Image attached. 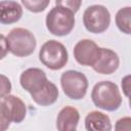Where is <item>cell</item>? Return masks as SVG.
Here are the masks:
<instances>
[{"label": "cell", "mask_w": 131, "mask_h": 131, "mask_svg": "<svg viewBox=\"0 0 131 131\" xmlns=\"http://www.w3.org/2000/svg\"><path fill=\"white\" fill-rule=\"evenodd\" d=\"M73 53L78 63L92 67L99 57L100 47L90 39H83L75 45Z\"/></svg>", "instance_id": "cell-7"}, {"label": "cell", "mask_w": 131, "mask_h": 131, "mask_svg": "<svg viewBox=\"0 0 131 131\" xmlns=\"http://www.w3.org/2000/svg\"><path fill=\"white\" fill-rule=\"evenodd\" d=\"M8 42L9 51L19 57H26L31 55L37 45L34 34L24 28L12 29L6 37Z\"/></svg>", "instance_id": "cell-4"}, {"label": "cell", "mask_w": 131, "mask_h": 131, "mask_svg": "<svg viewBox=\"0 0 131 131\" xmlns=\"http://www.w3.org/2000/svg\"><path fill=\"white\" fill-rule=\"evenodd\" d=\"M75 13L69 8L55 5L46 15V28L52 35L66 36L69 35L75 27Z\"/></svg>", "instance_id": "cell-2"}, {"label": "cell", "mask_w": 131, "mask_h": 131, "mask_svg": "<svg viewBox=\"0 0 131 131\" xmlns=\"http://www.w3.org/2000/svg\"><path fill=\"white\" fill-rule=\"evenodd\" d=\"M49 0H23L21 4L32 12H41L49 5Z\"/></svg>", "instance_id": "cell-16"}, {"label": "cell", "mask_w": 131, "mask_h": 131, "mask_svg": "<svg viewBox=\"0 0 131 131\" xmlns=\"http://www.w3.org/2000/svg\"><path fill=\"white\" fill-rule=\"evenodd\" d=\"M122 88H123L125 95L129 97L130 95V75H127L122 79Z\"/></svg>", "instance_id": "cell-22"}, {"label": "cell", "mask_w": 131, "mask_h": 131, "mask_svg": "<svg viewBox=\"0 0 131 131\" xmlns=\"http://www.w3.org/2000/svg\"><path fill=\"white\" fill-rule=\"evenodd\" d=\"M85 128L87 131H112L111 119L101 112H90L85 118Z\"/></svg>", "instance_id": "cell-13"}, {"label": "cell", "mask_w": 131, "mask_h": 131, "mask_svg": "<svg viewBox=\"0 0 131 131\" xmlns=\"http://www.w3.org/2000/svg\"><path fill=\"white\" fill-rule=\"evenodd\" d=\"M60 85L64 94L71 99H82L88 89L87 77L78 71L69 70L61 74Z\"/></svg>", "instance_id": "cell-5"}, {"label": "cell", "mask_w": 131, "mask_h": 131, "mask_svg": "<svg viewBox=\"0 0 131 131\" xmlns=\"http://www.w3.org/2000/svg\"><path fill=\"white\" fill-rule=\"evenodd\" d=\"M91 99L95 106L107 112L117 111L122 104L119 87L111 81L96 83L91 91Z\"/></svg>", "instance_id": "cell-1"}, {"label": "cell", "mask_w": 131, "mask_h": 131, "mask_svg": "<svg viewBox=\"0 0 131 131\" xmlns=\"http://www.w3.org/2000/svg\"><path fill=\"white\" fill-rule=\"evenodd\" d=\"M9 51L8 42L4 35L0 34V59H3Z\"/></svg>", "instance_id": "cell-21"}, {"label": "cell", "mask_w": 131, "mask_h": 131, "mask_svg": "<svg viewBox=\"0 0 131 131\" xmlns=\"http://www.w3.org/2000/svg\"><path fill=\"white\" fill-rule=\"evenodd\" d=\"M40 61L50 70L57 71L62 69L69 59V53L66 46L56 41H46L39 50Z\"/></svg>", "instance_id": "cell-3"}, {"label": "cell", "mask_w": 131, "mask_h": 131, "mask_svg": "<svg viewBox=\"0 0 131 131\" xmlns=\"http://www.w3.org/2000/svg\"><path fill=\"white\" fill-rule=\"evenodd\" d=\"M80 120V114L74 106L68 105L61 108L56 118V128L58 131H76Z\"/></svg>", "instance_id": "cell-10"}, {"label": "cell", "mask_w": 131, "mask_h": 131, "mask_svg": "<svg viewBox=\"0 0 131 131\" xmlns=\"http://www.w3.org/2000/svg\"><path fill=\"white\" fill-rule=\"evenodd\" d=\"M120 64L118 54L108 48L100 47V54L96 62L92 66V69L102 75H111L117 71Z\"/></svg>", "instance_id": "cell-9"}, {"label": "cell", "mask_w": 131, "mask_h": 131, "mask_svg": "<svg viewBox=\"0 0 131 131\" xmlns=\"http://www.w3.org/2000/svg\"><path fill=\"white\" fill-rule=\"evenodd\" d=\"M48 82L44 71L38 68H30L25 70L19 77L20 86L31 95L39 92Z\"/></svg>", "instance_id": "cell-8"}, {"label": "cell", "mask_w": 131, "mask_h": 131, "mask_svg": "<svg viewBox=\"0 0 131 131\" xmlns=\"http://www.w3.org/2000/svg\"><path fill=\"white\" fill-rule=\"evenodd\" d=\"M115 131H131V118L123 117L116 122Z\"/></svg>", "instance_id": "cell-19"}, {"label": "cell", "mask_w": 131, "mask_h": 131, "mask_svg": "<svg viewBox=\"0 0 131 131\" xmlns=\"http://www.w3.org/2000/svg\"><path fill=\"white\" fill-rule=\"evenodd\" d=\"M85 29L93 34H100L107 30L111 24V13L103 5L88 6L83 13Z\"/></svg>", "instance_id": "cell-6"}, {"label": "cell", "mask_w": 131, "mask_h": 131, "mask_svg": "<svg viewBox=\"0 0 131 131\" xmlns=\"http://www.w3.org/2000/svg\"><path fill=\"white\" fill-rule=\"evenodd\" d=\"M55 4L64 6L67 8H69L70 10H72L74 13H76L79 10L82 2L81 1H75V0H66V1H56Z\"/></svg>", "instance_id": "cell-20"}, {"label": "cell", "mask_w": 131, "mask_h": 131, "mask_svg": "<svg viewBox=\"0 0 131 131\" xmlns=\"http://www.w3.org/2000/svg\"><path fill=\"white\" fill-rule=\"evenodd\" d=\"M10 122L6 106L3 100H0V131H6L9 128Z\"/></svg>", "instance_id": "cell-17"}, {"label": "cell", "mask_w": 131, "mask_h": 131, "mask_svg": "<svg viewBox=\"0 0 131 131\" xmlns=\"http://www.w3.org/2000/svg\"><path fill=\"white\" fill-rule=\"evenodd\" d=\"M115 21L121 32L129 35L131 33V7L126 6L121 8L116 14Z\"/></svg>", "instance_id": "cell-15"}, {"label": "cell", "mask_w": 131, "mask_h": 131, "mask_svg": "<svg viewBox=\"0 0 131 131\" xmlns=\"http://www.w3.org/2000/svg\"><path fill=\"white\" fill-rule=\"evenodd\" d=\"M23 15V8L16 1H0V24L10 25L18 21Z\"/></svg>", "instance_id": "cell-12"}, {"label": "cell", "mask_w": 131, "mask_h": 131, "mask_svg": "<svg viewBox=\"0 0 131 131\" xmlns=\"http://www.w3.org/2000/svg\"><path fill=\"white\" fill-rule=\"evenodd\" d=\"M11 88H12V86H11L10 80L6 76L0 74V98H3L5 96L9 95Z\"/></svg>", "instance_id": "cell-18"}, {"label": "cell", "mask_w": 131, "mask_h": 131, "mask_svg": "<svg viewBox=\"0 0 131 131\" xmlns=\"http://www.w3.org/2000/svg\"><path fill=\"white\" fill-rule=\"evenodd\" d=\"M3 102L8 112V116L11 122L20 123L25 120L27 115V107L25 102L15 95H7L3 97Z\"/></svg>", "instance_id": "cell-11"}, {"label": "cell", "mask_w": 131, "mask_h": 131, "mask_svg": "<svg viewBox=\"0 0 131 131\" xmlns=\"http://www.w3.org/2000/svg\"><path fill=\"white\" fill-rule=\"evenodd\" d=\"M58 94H59V92H58L56 85L48 80L46 85L39 92H37L31 96L37 104L42 105V106H47V105L53 104L57 100Z\"/></svg>", "instance_id": "cell-14"}]
</instances>
